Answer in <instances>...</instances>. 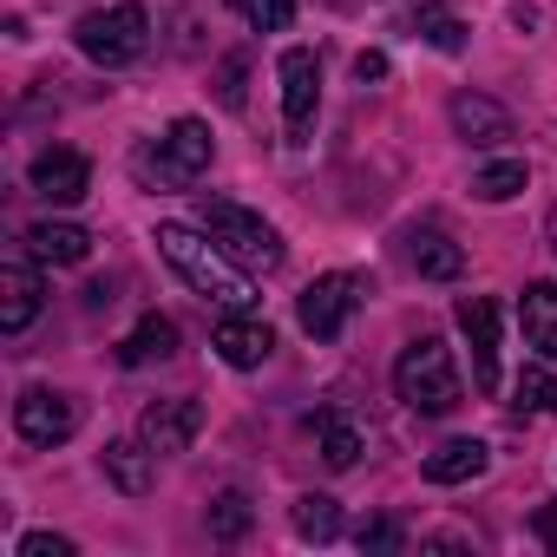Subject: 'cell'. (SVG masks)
I'll return each instance as SVG.
<instances>
[{
    "label": "cell",
    "mask_w": 557,
    "mask_h": 557,
    "mask_svg": "<svg viewBox=\"0 0 557 557\" xmlns=\"http://www.w3.org/2000/svg\"><path fill=\"white\" fill-rule=\"evenodd\" d=\"M275 79H283V125H289V145H309L315 106H322V60H315L309 47H289L283 66H275Z\"/></svg>",
    "instance_id": "cell-6"
},
{
    "label": "cell",
    "mask_w": 557,
    "mask_h": 557,
    "mask_svg": "<svg viewBox=\"0 0 557 557\" xmlns=\"http://www.w3.org/2000/svg\"><path fill=\"white\" fill-rule=\"evenodd\" d=\"M21 557H73V537H53V531H27V537H21Z\"/></svg>",
    "instance_id": "cell-29"
},
{
    "label": "cell",
    "mask_w": 557,
    "mask_h": 557,
    "mask_svg": "<svg viewBox=\"0 0 557 557\" xmlns=\"http://www.w3.org/2000/svg\"><path fill=\"white\" fill-rule=\"evenodd\" d=\"M73 40H79V53L92 66L119 73V66H138L151 53V14L132 8V0H119V8H92V14H79Z\"/></svg>",
    "instance_id": "cell-4"
},
{
    "label": "cell",
    "mask_w": 557,
    "mask_h": 557,
    "mask_svg": "<svg viewBox=\"0 0 557 557\" xmlns=\"http://www.w3.org/2000/svg\"><path fill=\"white\" fill-rule=\"evenodd\" d=\"M158 249H164V262L184 275V283H190L203 302H216V309H249V302H256V296H249V269H236V262L216 249L210 230L158 223Z\"/></svg>",
    "instance_id": "cell-1"
},
{
    "label": "cell",
    "mask_w": 557,
    "mask_h": 557,
    "mask_svg": "<svg viewBox=\"0 0 557 557\" xmlns=\"http://www.w3.org/2000/svg\"><path fill=\"white\" fill-rule=\"evenodd\" d=\"M453 132L466 138V145H505L511 138V112L498 106V99H485V92H453Z\"/></svg>",
    "instance_id": "cell-14"
},
{
    "label": "cell",
    "mask_w": 557,
    "mask_h": 557,
    "mask_svg": "<svg viewBox=\"0 0 557 557\" xmlns=\"http://www.w3.org/2000/svg\"><path fill=\"white\" fill-rule=\"evenodd\" d=\"M413 27H420L426 47H440V53H466V27L440 8V0H420V8H413Z\"/></svg>",
    "instance_id": "cell-23"
},
{
    "label": "cell",
    "mask_w": 557,
    "mask_h": 557,
    "mask_svg": "<svg viewBox=\"0 0 557 557\" xmlns=\"http://www.w3.org/2000/svg\"><path fill=\"white\" fill-rule=\"evenodd\" d=\"M34 190H40L47 203H79V197L92 190V164H86L79 151L53 145V151H40V158H34Z\"/></svg>",
    "instance_id": "cell-13"
},
{
    "label": "cell",
    "mask_w": 557,
    "mask_h": 557,
    "mask_svg": "<svg viewBox=\"0 0 557 557\" xmlns=\"http://www.w3.org/2000/svg\"><path fill=\"white\" fill-rule=\"evenodd\" d=\"M27 249H34L40 262H86V256H92V236H86L79 223H34V230H27Z\"/></svg>",
    "instance_id": "cell-20"
},
{
    "label": "cell",
    "mask_w": 557,
    "mask_h": 557,
    "mask_svg": "<svg viewBox=\"0 0 557 557\" xmlns=\"http://www.w3.org/2000/svg\"><path fill=\"white\" fill-rule=\"evenodd\" d=\"M459 329L472 342V387L498 394V302L492 296H459Z\"/></svg>",
    "instance_id": "cell-10"
},
{
    "label": "cell",
    "mask_w": 557,
    "mask_h": 557,
    "mask_svg": "<svg viewBox=\"0 0 557 557\" xmlns=\"http://www.w3.org/2000/svg\"><path fill=\"white\" fill-rule=\"evenodd\" d=\"M394 394H400L413 413H426V420L453 413V407L466 400V387H459V368H453V348H446L440 335H420V342H407V348H400V361H394Z\"/></svg>",
    "instance_id": "cell-2"
},
{
    "label": "cell",
    "mask_w": 557,
    "mask_h": 557,
    "mask_svg": "<svg viewBox=\"0 0 557 557\" xmlns=\"http://www.w3.org/2000/svg\"><path fill=\"white\" fill-rule=\"evenodd\" d=\"M99 466H106V479H112L125 498H145V492L158 485V453H151L145 440H112V446L99 453Z\"/></svg>",
    "instance_id": "cell-15"
},
{
    "label": "cell",
    "mask_w": 557,
    "mask_h": 557,
    "mask_svg": "<svg viewBox=\"0 0 557 557\" xmlns=\"http://www.w3.org/2000/svg\"><path fill=\"white\" fill-rule=\"evenodd\" d=\"M485 440H446L440 453H426V485H466L485 472Z\"/></svg>",
    "instance_id": "cell-18"
},
{
    "label": "cell",
    "mask_w": 557,
    "mask_h": 557,
    "mask_svg": "<svg viewBox=\"0 0 557 557\" xmlns=\"http://www.w3.org/2000/svg\"><path fill=\"white\" fill-rule=\"evenodd\" d=\"M296 537H315V544L342 537V505L329 492H302L296 498Z\"/></svg>",
    "instance_id": "cell-22"
},
{
    "label": "cell",
    "mask_w": 557,
    "mask_h": 557,
    "mask_svg": "<svg viewBox=\"0 0 557 557\" xmlns=\"http://www.w3.org/2000/svg\"><path fill=\"white\" fill-rule=\"evenodd\" d=\"M197 426H203V407L190 400V394H171V400H151L145 413H138V440L158 453V459H171V453H184L190 440H197Z\"/></svg>",
    "instance_id": "cell-9"
},
{
    "label": "cell",
    "mask_w": 557,
    "mask_h": 557,
    "mask_svg": "<svg viewBox=\"0 0 557 557\" xmlns=\"http://www.w3.org/2000/svg\"><path fill=\"white\" fill-rule=\"evenodd\" d=\"M14 433H21L27 446H66V440L79 433V400L60 394V387H27V394L14 400Z\"/></svg>",
    "instance_id": "cell-7"
},
{
    "label": "cell",
    "mask_w": 557,
    "mask_h": 557,
    "mask_svg": "<svg viewBox=\"0 0 557 557\" xmlns=\"http://www.w3.org/2000/svg\"><path fill=\"white\" fill-rule=\"evenodd\" d=\"M315 433H322V459H329L335 472H348V466L361 459V426H355V420H342V413H315Z\"/></svg>",
    "instance_id": "cell-21"
},
{
    "label": "cell",
    "mask_w": 557,
    "mask_h": 557,
    "mask_svg": "<svg viewBox=\"0 0 557 557\" xmlns=\"http://www.w3.org/2000/svg\"><path fill=\"white\" fill-rule=\"evenodd\" d=\"M40 302H47V289H40V275H34V262L8 256V262H0V329H8V335L34 329Z\"/></svg>",
    "instance_id": "cell-12"
},
{
    "label": "cell",
    "mask_w": 557,
    "mask_h": 557,
    "mask_svg": "<svg viewBox=\"0 0 557 557\" xmlns=\"http://www.w3.org/2000/svg\"><path fill=\"white\" fill-rule=\"evenodd\" d=\"M374 296V283L368 275H355V269H335V275H315V283L302 289V302H296V315H302V329L315 335V342H342V329L355 322V309Z\"/></svg>",
    "instance_id": "cell-5"
},
{
    "label": "cell",
    "mask_w": 557,
    "mask_h": 557,
    "mask_svg": "<svg viewBox=\"0 0 557 557\" xmlns=\"http://www.w3.org/2000/svg\"><path fill=\"white\" fill-rule=\"evenodd\" d=\"M518 329H524V348L557 361V283H531L518 296Z\"/></svg>",
    "instance_id": "cell-17"
},
{
    "label": "cell",
    "mask_w": 557,
    "mask_h": 557,
    "mask_svg": "<svg viewBox=\"0 0 557 557\" xmlns=\"http://www.w3.org/2000/svg\"><path fill=\"white\" fill-rule=\"evenodd\" d=\"M355 79H361V86H368V79H387V53H361V60H355Z\"/></svg>",
    "instance_id": "cell-31"
},
{
    "label": "cell",
    "mask_w": 557,
    "mask_h": 557,
    "mask_svg": "<svg viewBox=\"0 0 557 557\" xmlns=\"http://www.w3.org/2000/svg\"><path fill=\"white\" fill-rule=\"evenodd\" d=\"M210 348L230 361V368H262L269 355H275V335H269V322H256L249 309H223V322H216V335H210Z\"/></svg>",
    "instance_id": "cell-11"
},
{
    "label": "cell",
    "mask_w": 557,
    "mask_h": 557,
    "mask_svg": "<svg viewBox=\"0 0 557 557\" xmlns=\"http://www.w3.org/2000/svg\"><path fill=\"white\" fill-rule=\"evenodd\" d=\"M518 413H557V381L544 368H524L518 374Z\"/></svg>",
    "instance_id": "cell-27"
},
{
    "label": "cell",
    "mask_w": 557,
    "mask_h": 557,
    "mask_svg": "<svg viewBox=\"0 0 557 557\" xmlns=\"http://www.w3.org/2000/svg\"><path fill=\"white\" fill-rule=\"evenodd\" d=\"M197 223L216 236V249L249 269V275H269V269H283V236H275L256 210L230 203V197H197Z\"/></svg>",
    "instance_id": "cell-3"
},
{
    "label": "cell",
    "mask_w": 557,
    "mask_h": 557,
    "mask_svg": "<svg viewBox=\"0 0 557 557\" xmlns=\"http://www.w3.org/2000/svg\"><path fill=\"white\" fill-rule=\"evenodd\" d=\"M177 355V322L171 315H145L125 342H119V361L125 368H145V361H171Z\"/></svg>",
    "instance_id": "cell-19"
},
{
    "label": "cell",
    "mask_w": 557,
    "mask_h": 557,
    "mask_svg": "<svg viewBox=\"0 0 557 557\" xmlns=\"http://www.w3.org/2000/svg\"><path fill=\"white\" fill-rule=\"evenodd\" d=\"M472 190H479L485 203H511V197L524 190V164H518V158H498V164H485V171L472 177Z\"/></svg>",
    "instance_id": "cell-25"
},
{
    "label": "cell",
    "mask_w": 557,
    "mask_h": 557,
    "mask_svg": "<svg viewBox=\"0 0 557 557\" xmlns=\"http://www.w3.org/2000/svg\"><path fill=\"white\" fill-rule=\"evenodd\" d=\"M407 262L426 275V283H453V275L466 269V249L446 236V230H433V223H420V230H407Z\"/></svg>",
    "instance_id": "cell-16"
},
{
    "label": "cell",
    "mask_w": 557,
    "mask_h": 557,
    "mask_svg": "<svg viewBox=\"0 0 557 557\" xmlns=\"http://www.w3.org/2000/svg\"><path fill=\"white\" fill-rule=\"evenodd\" d=\"M355 544H361V550H374V557H394V550L407 544V531H400L394 518H368V524L355 531Z\"/></svg>",
    "instance_id": "cell-28"
},
{
    "label": "cell",
    "mask_w": 557,
    "mask_h": 557,
    "mask_svg": "<svg viewBox=\"0 0 557 557\" xmlns=\"http://www.w3.org/2000/svg\"><path fill=\"white\" fill-rule=\"evenodd\" d=\"M544 236H550V256H557V210L544 216Z\"/></svg>",
    "instance_id": "cell-33"
},
{
    "label": "cell",
    "mask_w": 557,
    "mask_h": 557,
    "mask_svg": "<svg viewBox=\"0 0 557 557\" xmlns=\"http://www.w3.org/2000/svg\"><path fill=\"white\" fill-rule=\"evenodd\" d=\"M249 524H256V511H249L243 492H216V498H210V537H216V544H236Z\"/></svg>",
    "instance_id": "cell-24"
},
{
    "label": "cell",
    "mask_w": 557,
    "mask_h": 557,
    "mask_svg": "<svg viewBox=\"0 0 557 557\" xmlns=\"http://www.w3.org/2000/svg\"><path fill=\"white\" fill-rule=\"evenodd\" d=\"M223 106H243V60H223Z\"/></svg>",
    "instance_id": "cell-30"
},
{
    "label": "cell",
    "mask_w": 557,
    "mask_h": 557,
    "mask_svg": "<svg viewBox=\"0 0 557 557\" xmlns=\"http://www.w3.org/2000/svg\"><path fill=\"white\" fill-rule=\"evenodd\" d=\"M145 171H158V184H197L210 171V125L203 119H177L158 138V158H145Z\"/></svg>",
    "instance_id": "cell-8"
},
{
    "label": "cell",
    "mask_w": 557,
    "mask_h": 557,
    "mask_svg": "<svg viewBox=\"0 0 557 557\" xmlns=\"http://www.w3.org/2000/svg\"><path fill=\"white\" fill-rule=\"evenodd\" d=\"M230 8L256 27V34H283L296 21V0H230Z\"/></svg>",
    "instance_id": "cell-26"
},
{
    "label": "cell",
    "mask_w": 557,
    "mask_h": 557,
    "mask_svg": "<svg viewBox=\"0 0 557 557\" xmlns=\"http://www.w3.org/2000/svg\"><path fill=\"white\" fill-rule=\"evenodd\" d=\"M537 531H544V544L557 550V505H544V511H537Z\"/></svg>",
    "instance_id": "cell-32"
}]
</instances>
